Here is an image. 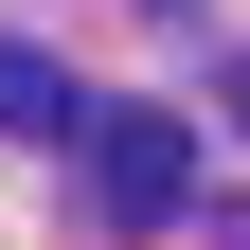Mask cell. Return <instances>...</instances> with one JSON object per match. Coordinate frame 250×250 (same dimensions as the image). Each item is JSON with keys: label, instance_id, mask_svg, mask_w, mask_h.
<instances>
[{"label": "cell", "instance_id": "7a4b0ae2", "mask_svg": "<svg viewBox=\"0 0 250 250\" xmlns=\"http://www.w3.org/2000/svg\"><path fill=\"white\" fill-rule=\"evenodd\" d=\"M0 143H89V89L54 72L36 36H0Z\"/></svg>", "mask_w": 250, "mask_h": 250}, {"label": "cell", "instance_id": "6da1fadb", "mask_svg": "<svg viewBox=\"0 0 250 250\" xmlns=\"http://www.w3.org/2000/svg\"><path fill=\"white\" fill-rule=\"evenodd\" d=\"M89 197L107 214H179L197 197V125L179 107H89Z\"/></svg>", "mask_w": 250, "mask_h": 250}, {"label": "cell", "instance_id": "3957f363", "mask_svg": "<svg viewBox=\"0 0 250 250\" xmlns=\"http://www.w3.org/2000/svg\"><path fill=\"white\" fill-rule=\"evenodd\" d=\"M232 125H250V54H232Z\"/></svg>", "mask_w": 250, "mask_h": 250}]
</instances>
